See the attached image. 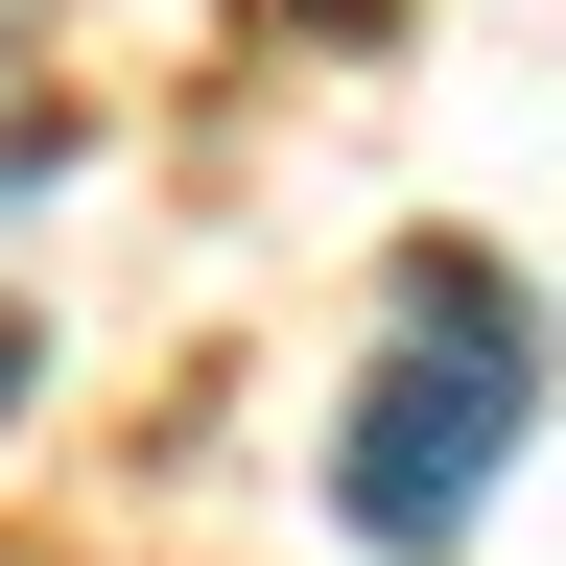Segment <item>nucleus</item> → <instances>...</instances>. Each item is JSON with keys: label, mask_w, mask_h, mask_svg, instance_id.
<instances>
[{"label": "nucleus", "mask_w": 566, "mask_h": 566, "mask_svg": "<svg viewBox=\"0 0 566 566\" xmlns=\"http://www.w3.org/2000/svg\"><path fill=\"white\" fill-rule=\"evenodd\" d=\"M520 424H543V331H520V283L424 237V260H401V354H378L354 424H331V520L378 543V566H449V543L495 520V472H520Z\"/></svg>", "instance_id": "f257e3e1"}, {"label": "nucleus", "mask_w": 566, "mask_h": 566, "mask_svg": "<svg viewBox=\"0 0 566 566\" xmlns=\"http://www.w3.org/2000/svg\"><path fill=\"white\" fill-rule=\"evenodd\" d=\"M24 401H48V331H24V307H0V424H24Z\"/></svg>", "instance_id": "f03ea898"}]
</instances>
